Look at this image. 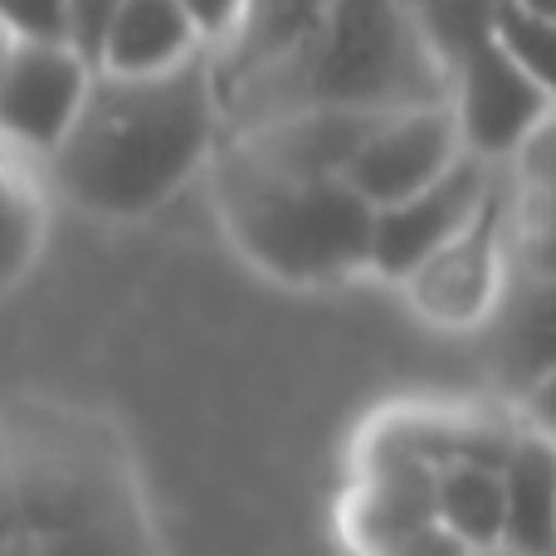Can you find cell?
I'll return each mask as SVG.
<instances>
[{"instance_id":"obj_1","label":"cell","mask_w":556,"mask_h":556,"mask_svg":"<svg viewBox=\"0 0 556 556\" xmlns=\"http://www.w3.org/2000/svg\"><path fill=\"white\" fill-rule=\"evenodd\" d=\"M0 556H162L123 420L49 391L0 405Z\"/></svg>"},{"instance_id":"obj_23","label":"cell","mask_w":556,"mask_h":556,"mask_svg":"<svg viewBox=\"0 0 556 556\" xmlns=\"http://www.w3.org/2000/svg\"><path fill=\"white\" fill-rule=\"evenodd\" d=\"M68 5H74V45L98 64V49H103L108 25L117 20L123 0H68Z\"/></svg>"},{"instance_id":"obj_18","label":"cell","mask_w":556,"mask_h":556,"mask_svg":"<svg viewBox=\"0 0 556 556\" xmlns=\"http://www.w3.org/2000/svg\"><path fill=\"white\" fill-rule=\"evenodd\" d=\"M498 45L556 98V15L528 10V5H518V0H503Z\"/></svg>"},{"instance_id":"obj_19","label":"cell","mask_w":556,"mask_h":556,"mask_svg":"<svg viewBox=\"0 0 556 556\" xmlns=\"http://www.w3.org/2000/svg\"><path fill=\"white\" fill-rule=\"evenodd\" d=\"M513 264L556 278V191L513 186Z\"/></svg>"},{"instance_id":"obj_2","label":"cell","mask_w":556,"mask_h":556,"mask_svg":"<svg viewBox=\"0 0 556 556\" xmlns=\"http://www.w3.org/2000/svg\"><path fill=\"white\" fill-rule=\"evenodd\" d=\"M225 142L215 49L162 74L98 68L74 132L45 162L49 181L78 211L142 220L166 205Z\"/></svg>"},{"instance_id":"obj_4","label":"cell","mask_w":556,"mask_h":556,"mask_svg":"<svg viewBox=\"0 0 556 556\" xmlns=\"http://www.w3.org/2000/svg\"><path fill=\"white\" fill-rule=\"evenodd\" d=\"M215 211L260 274L288 288H323L371 269L376 205L342 176H293L225 137L211 162Z\"/></svg>"},{"instance_id":"obj_15","label":"cell","mask_w":556,"mask_h":556,"mask_svg":"<svg viewBox=\"0 0 556 556\" xmlns=\"http://www.w3.org/2000/svg\"><path fill=\"white\" fill-rule=\"evenodd\" d=\"M508 459L489 454H464L440 473V518L469 552L503 547L508 528Z\"/></svg>"},{"instance_id":"obj_9","label":"cell","mask_w":556,"mask_h":556,"mask_svg":"<svg viewBox=\"0 0 556 556\" xmlns=\"http://www.w3.org/2000/svg\"><path fill=\"white\" fill-rule=\"evenodd\" d=\"M464 152H469V147H464V127H459L454 103L401 108V113L386 117L371 132V142L356 152L346 181H352L376 211H386V205H401V201H410L415 191L434 186Z\"/></svg>"},{"instance_id":"obj_12","label":"cell","mask_w":556,"mask_h":556,"mask_svg":"<svg viewBox=\"0 0 556 556\" xmlns=\"http://www.w3.org/2000/svg\"><path fill=\"white\" fill-rule=\"evenodd\" d=\"M205 39L195 29L186 0H123L108 39L98 49V68L108 74H162L201 54Z\"/></svg>"},{"instance_id":"obj_24","label":"cell","mask_w":556,"mask_h":556,"mask_svg":"<svg viewBox=\"0 0 556 556\" xmlns=\"http://www.w3.org/2000/svg\"><path fill=\"white\" fill-rule=\"evenodd\" d=\"M522 415H528V430H542L556 440V371L522 401Z\"/></svg>"},{"instance_id":"obj_25","label":"cell","mask_w":556,"mask_h":556,"mask_svg":"<svg viewBox=\"0 0 556 556\" xmlns=\"http://www.w3.org/2000/svg\"><path fill=\"white\" fill-rule=\"evenodd\" d=\"M518 5H528V10H542V15H556V0H518Z\"/></svg>"},{"instance_id":"obj_11","label":"cell","mask_w":556,"mask_h":556,"mask_svg":"<svg viewBox=\"0 0 556 556\" xmlns=\"http://www.w3.org/2000/svg\"><path fill=\"white\" fill-rule=\"evenodd\" d=\"M391 113H362V108H303V113L274 117L250 132H225L240 137L254 156H264L278 172L293 176H342L352 172L356 152L371 142V132Z\"/></svg>"},{"instance_id":"obj_7","label":"cell","mask_w":556,"mask_h":556,"mask_svg":"<svg viewBox=\"0 0 556 556\" xmlns=\"http://www.w3.org/2000/svg\"><path fill=\"white\" fill-rule=\"evenodd\" d=\"M493 191H498L493 162L464 152L434 186L415 191L410 201H401V205L376 211L371 269L381 278H391V283H405L425 260H434L444 244L459 240V235L489 211Z\"/></svg>"},{"instance_id":"obj_22","label":"cell","mask_w":556,"mask_h":556,"mask_svg":"<svg viewBox=\"0 0 556 556\" xmlns=\"http://www.w3.org/2000/svg\"><path fill=\"white\" fill-rule=\"evenodd\" d=\"M244 5H250V0H186V10H191V20H195V29H201L205 49H220L225 39L240 29Z\"/></svg>"},{"instance_id":"obj_3","label":"cell","mask_w":556,"mask_h":556,"mask_svg":"<svg viewBox=\"0 0 556 556\" xmlns=\"http://www.w3.org/2000/svg\"><path fill=\"white\" fill-rule=\"evenodd\" d=\"M225 132H250L303 108H401L450 103L454 78L425 39L410 0H332L323 29L298 54L225 88Z\"/></svg>"},{"instance_id":"obj_13","label":"cell","mask_w":556,"mask_h":556,"mask_svg":"<svg viewBox=\"0 0 556 556\" xmlns=\"http://www.w3.org/2000/svg\"><path fill=\"white\" fill-rule=\"evenodd\" d=\"M327 10H332V0H250L240 29L215 49L220 93L244 84V78L264 74V68L283 64L288 54H298L323 29Z\"/></svg>"},{"instance_id":"obj_17","label":"cell","mask_w":556,"mask_h":556,"mask_svg":"<svg viewBox=\"0 0 556 556\" xmlns=\"http://www.w3.org/2000/svg\"><path fill=\"white\" fill-rule=\"evenodd\" d=\"M39 244H45V195H39L35 176H25V166L10 162L5 166V264H0L5 288H15L29 274V264L39 260Z\"/></svg>"},{"instance_id":"obj_14","label":"cell","mask_w":556,"mask_h":556,"mask_svg":"<svg viewBox=\"0 0 556 556\" xmlns=\"http://www.w3.org/2000/svg\"><path fill=\"white\" fill-rule=\"evenodd\" d=\"M508 528L503 547L518 556L556 552V440L542 430H522L508 454Z\"/></svg>"},{"instance_id":"obj_16","label":"cell","mask_w":556,"mask_h":556,"mask_svg":"<svg viewBox=\"0 0 556 556\" xmlns=\"http://www.w3.org/2000/svg\"><path fill=\"white\" fill-rule=\"evenodd\" d=\"M410 10L420 20L425 39L434 45V54L454 74L469 54H479L483 45L498 39L503 0H410Z\"/></svg>"},{"instance_id":"obj_8","label":"cell","mask_w":556,"mask_h":556,"mask_svg":"<svg viewBox=\"0 0 556 556\" xmlns=\"http://www.w3.org/2000/svg\"><path fill=\"white\" fill-rule=\"evenodd\" d=\"M454 113L464 147L483 162H513L518 147L556 113V98L493 39L454 68Z\"/></svg>"},{"instance_id":"obj_20","label":"cell","mask_w":556,"mask_h":556,"mask_svg":"<svg viewBox=\"0 0 556 556\" xmlns=\"http://www.w3.org/2000/svg\"><path fill=\"white\" fill-rule=\"evenodd\" d=\"M5 5V35L74 45V5L68 0H0Z\"/></svg>"},{"instance_id":"obj_21","label":"cell","mask_w":556,"mask_h":556,"mask_svg":"<svg viewBox=\"0 0 556 556\" xmlns=\"http://www.w3.org/2000/svg\"><path fill=\"white\" fill-rule=\"evenodd\" d=\"M513 186L518 191H556V113L513 156Z\"/></svg>"},{"instance_id":"obj_6","label":"cell","mask_w":556,"mask_h":556,"mask_svg":"<svg viewBox=\"0 0 556 556\" xmlns=\"http://www.w3.org/2000/svg\"><path fill=\"white\" fill-rule=\"evenodd\" d=\"M98 64L78 45H49V39L5 35V74H0V123L15 152L39 162L64 147L78 113L88 103Z\"/></svg>"},{"instance_id":"obj_10","label":"cell","mask_w":556,"mask_h":556,"mask_svg":"<svg viewBox=\"0 0 556 556\" xmlns=\"http://www.w3.org/2000/svg\"><path fill=\"white\" fill-rule=\"evenodd\" d=\"M489 371L503 395L528 401L556 371V278L513 264L489 323Z\"/></svg>"},{"instance_id":"obj_5","label":"cell","mask_w":556,"mask_h":556,"mask_svg":"<svg viewBox=\"0 0 556 556\" xmlns=\"http://www.w3.org/2000/svg\"><path fill=\"white\" fill-rule=\"evenodd\" d=\"M513 274V186L493 191L489 211L405 278L410 307L434 327H479L493 317Z\"/></svg>"}]
</instances>
